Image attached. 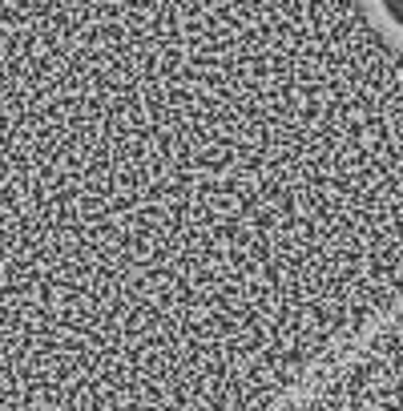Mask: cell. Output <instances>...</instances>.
Returning a JSON list of instances; mask_svg holds the SVG:
<instances>
[{
	"mask_svg": "<svg viewBox=\"0 0 403 411\" xmlns=\"http://www.w3.org/2000/svg\"><path fill=\"white\" fill-rule=\"evenodd\" d=\"M282 411H403V303Z\"/></svg>",
	"mask_w": 403,
	"mask_h": 411,
	"instance_id": "cell-1",
	"label": "cell"
}]
</instances>
